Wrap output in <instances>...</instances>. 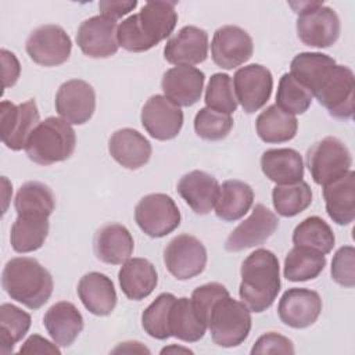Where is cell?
Wrapping results in <instances>:
<instances>
[{
    "instance_id": "5b68a950",
    "label": "cell",
    "mask_w": 355,
    "mask_h": 355,
    "mask_svg": "<svg viewBox=\"0 0 355 355\" xmlns=\"http://www.w3.org/2000/svg\"><path fill=\"white\" fill-rule=\"evenodd\" d=\"M251 311L244 302L229 295L218 300L208 315L212 341L223 348L240 345L251 330Z\"/></svg>"
},
{
    "instance_id": "7dc6e473",
    "label": "cell",
    "mask_w": 355,
    "mask_h": 355,
    "mask_svg": "<svg viewBox=\"0 0 355 355\" xmlns=\"http://www.w3.org/2000/svg\"><path fill=\"white\" fill-rule=\"evenodd\" d=\"M0 58H1V72H3V89H8L14 86L19 78L21 73V65L18 58L15 57L14 53L1 49L0 51Z\"/></svg>"
},
{
    "instance_id": "9a60e30c",
    "label": "cell",
    "mask_w": 355,
    "mask_h": 355,
    "mask_svg": "<svg viewBox=\"0 0 355 355\" xmlns=\"http://www.w3.org/2000/svg\"><path fill=\"white\" fill-rule=\"evenodd\" d=\"M279 227L277 216L263 204H257L251 215L226 239L225 248L230 252L263 244Z\"/></svg>"
},
{
    "instance_id": "2e32d148",
    "label": "cell",
    "mask_w": 355,
    "mask_h": 355,
    "mask_svg": "<svg viewBox=\"0 0 355 355\" xmlns=\"http://www.w3.org/2000/svg\"><path fill=\"white\" fill-rule=\"evenodd\" d=\"M141 125L155 140L175 139L183 126V111L162 94L151 96L141 108Z\"/></svg>"
},
{
    "instance_id": "e0dca14e",
    "label": "cell",
    "mask_w": 355,
    "mask_h": 355,
    "mask_svg": "<svg viewBox=\"0 0 355 355\" xmlns=\"http://www.w3.org/2000/svg\"><path fill=\"white\" fill-rule=\"evenodd\" d=\"M298 39L311 47H330L340 36V18L337 12L327 7L320 6L312 11L298 15L297 18Z\"/></svg>"
},
{
    "instance_id": "ee69618b",
    "label": "cell",
    "mask_w": 355,
    "mask_h": 355,
    "mask_svg": "<svg viewBox=\"0 0 355 355\" xmlns=\"http://www.w3.org/2000/svg\"><path fill=\"white\" fill-rule=\"evenodd\" d=\"M331 279L344 287L355 286V250L352 245L340 247L331 261Z\"/></svg>"
},
{
    "instance_id": "f5cc1de1",
    "label": "cell",
    "mask_w": 355,
    "mask_h": 355,
    "mask_svg": "<svg viewBox=\"0 0 355 355\" xmlns=\"http://www.w3.org/2000/svg\"><path fill=\"white\" fill-rule=\"evenodd\" d=\"M168 352H186V354H193V351H191V349H189V348H183V347H176V345L165 347L164 349H161V354H168Z\"/></svg>"
},
{
    "instance_id": "484cf974",
    "label": "cell",
    "mask_w": 355,
    "mask_h": 355,
    "mask_svg": "<svg viewBox=\"0 0 355 355\" xmlns=\"http://www.w3.org/2000/svg\"><path fill=\"white\" fill-rule=\"evenodd\" d=\"M326 212L337 225L345 226L355 219V172L348 171L341 178L323 186Z\"/></svg>"
},
{
    "instance_id": "30bf717a",
    "label": "cell",
    "mask_w": 355,
    "mask_h": 355,
    "mask_svg": "<svg viewBox=\"0 0 355 355\" xmlns=\"http://www.w3.org/2000/svg\"><path fill=\"white\" fill-rule=\"evenodd\" d=\"M25 49L33 62L43 67H57L69 58L72 42L60 25L47 24L29 35Z\"/></svg>"
},
{
    "instance_id": "ba28073f",
    "label": "cell",
    "mask_w": 355,
    "mask_h": 355,
    "mask_svg": "<svg viewBox=\"0 0 355 355\" xmlns=\"http://www.w3.org/2000/svg\"><path fill=\"white\" fill-rule=\"evenodd\" d=\"M180 211L172 197L164 193L144 196L135 208L137 226L150 237L159 239L180 225Z\"/></svg>"
},
{
    "instance_id": "4fadbf2b",
    "label": "cell",
    "mask_w": 355,
    "mask_h": 355,
    "mask_svg": "<svg viewBox=\"0 0 355 355\" xmlns=\"http://www.w3.org/2000/svg\"><path fill=\"white\" fill-rule=\"evenodd\" d=\"M254 53V43L247 31L236 25L218 28L211 42L212 61L223 68L233 69L247 62Z\"/></svg>"
},
{
    "instance_id": "6da1fadb",
    "label": "cell",
    "mask_w": 355,
    "mask_h": 355,
    "mask_svg": "<svg viewBox=\"0 0 355 355\" xmlns=\"http://www.w3.org/2000/svg\"><path fill=\"white\" fill-rule=\"evenodd\" d=\"M175 1H147L137 14L118 25V44L132 53L153 49L173 32L178 24Z\"/></svg>"
},
{
    "instance_id": "d4e9b609",
    "label": "cell",
    "mask_w": 355,
    "mask_h": 355,
    "mask_svg": "<svg viewBox=\"0 0 355 355\" xmlns=\"http://www.w3.org/2000/svg\"><path fill=\"white\" fill-rule=\"evenodd\" d=\"M43 324L58 347H69L83 330V316L72 302L60 301L46 311Z\"/></svg>"
},
{
    "instance_id": "d590c367",
    "label": "cell",
    "mask_w": 355,
    "mask_h": 355,
    "mask_svg": "<svg viewBox=\"0 0 355 355\" xmlns=\"http://www.w3.org/2000/svg\"><path fill=\"white\" fill-rule=\"evenodd\" d=\"M14 207L17 215L36 214L50 216L55 208L53 190L40 182H26L17 191Z\"/></svg>"
},
{
    "instance_id": "9c48e42d",
    "label": "cell",
    "mask_w": 355,
    "mask_h": 355,
    "mask_svg": "<svg viewBox=\"0 0 355 355\" xmlns=\"http://www.w3.org/2000/svg\"><path fill=\"white\" fill-rule=\"evenodd\" d=\"M164 262L169 273L178 280L198 276L207 265L204 244L191 234H179L164 250Z\"/></svg>"
},
{
    "instance_id": "7402d4cb",
    "label": "cell",
    "mask_w": 355,
    "mask_h": 355,
    "mask_svg": "<svg viewBox=\"0 0 355 355\" xmlns=\"http://www.w3.org/2000/svg\"><path fill=\"white\" fill-rule=\"evenodd\" d=\"M219 190L218 180L204 171H191L178 182V193L198 215H207L215 208Z\"/></svg>"
},
{
    "instance_id": "8992f818",
    "label": "cell",
    "mask_w": 355,
    "mask_h": 355,
    "mask_svg": "<svg viewBox=\"0 0 355 355\" xmlns=\"http://www.w3.org/2000/svg\"><path fill=\"white\" fill-rule=\"evenodd\" d=\"M306 164L313 182L324 186L351 171L352 157L340 139L327 136L308 150Z\"/></svg>"
},
{
    "instance_id": "52a82bcc",
    "label": "cell",
    "mask_w": 355,
    "mask_h": 355,
    "mask_svg": "<svg viewBox=\"0 0 355 355\" xmlns=\"http://www.w3.org/2000/svg\"><path fill=\"white\" fill-rule=\"evenodd\" d=\"M333 118L349 119L355 108V78L351 68L336 64L313 93Z\"/></svg>"
},
{
    "instance_id": "7bdbcfd3",
    "label": "cell",
    "mask_w": 355,
    "mask_h": 355,
    "mask_svg": "<svg viewBox=\"0 0 355 355\" xmlns=\"http://www.w3.org/2000/svg\"><path fill=\"white\" fill-rule=\"evenodd\" d=\"M232 128L233 118L229 114L218 112L208 107L201 108L194 116V130L204 140H222L230 133Z\"/></svg>"
},
{
    "instance_id": "816d5d0a",
    "label": "cell",
    "mask_w": 355,
    "mask_h": 355,
    "mask_svg": "<svg viewBox=\"0 0 355 355\" xmlns=\"http://www.w3.org/2000/svg\"><path fill=\"white\" fill-rule=\"evenodd\" d=\"M288 6L294 10V12L301 15V14H305L308 11H312V10L323 6V1H291V3H288Z\"/></svg>"
},
{
    "instance_id": "f6af8a7d",
    "label": "cell",
    "mask_w": 355,
    "mask_h": 355,
    "mask_svg": "<svg viewBox=\"0 0 355 355\" xmlns=\"http://www.w3.org/2000/svg\"><path fill=\"white\" fill-rule=\"evenodd\" d=\"M229 295L227 288L220 283H207L200 287H197L191 294V302L196 308V311L201 315V318L205 320L208 326V315L211 312V308L214 304L220 300L222 297Z\"/></svg>"
},
{
    "instance_id": "f907efd6",
    "label": "cell",
    "mask_w": 355,
    "mask_h": 355,
    "mask_svg": "<svg viewBox=\"0 0 355 355\" xmlns=\"http://www.w3.org/2000/svg\"><path fill=\"white\" fill-rule=\"evenodd\" d=\"M118 352H147L150 354V349L146 348L144 345H141V343L137 341H126V343H121L116 348L112 349V354H118Z\"/></svg>"
},
{
    "instance_id": "f546056e",
    "label": "cell",
    "mask_w": 355,
    "mask_h": 355,
    "mask_svg": "<svg viewBox=\"0 0 355 355\" xmlns=\"http://www.w3.org/2000/svg\"><path fill=\"white\" fill-rule=\"evenodd\" d=\"M49 227V216L36 214L18 215L10 233L12 250L19 254L39 250L47 239Z\"/></svg>"
},
{
    "instance_id": "7c38bea8",
    "label": "cell",
    "mask_w": 355,
    "mask_h": 355,
    "mask_svg": "<svg viewBox=\"0 0 355 355\" xmlns=\"http://www.w3.org/2000/svg\"><path fill=\"white\" fill-rule=\"evenodd\" d=\"M233 87L237 103L248 114L262 108L270 98L273 89V76L270 71L261 64H250L236 71Z\"/></svg>"
},
{
    "instance_id": "44dd1931",
    "label": "cell",
    "mask_w": 355,
    "mask_h": 355,
    "mask_svg": "<svg viewBox=\"0 0 355 355\" xmlns=\"http://www.w3.org/2000/svg\"><path fill=\"white\" fill-rule=\"evenodd\" d=\"M205 75L202 71L189 65L168 69L161 80L164 96L178 107L194 105L202 93Z\"/></svg>"
},
{
    "instance_id": "4dcf8cb0",
    "label": "cell",
    "mask_w": 355,
    "mask_h": 355,
    "mask_svg": "<svg viewBox=\"0 0 355 355\" xmlns=\"http://www.w3.org/2000/svg\"><path fill=\"white\" fill-rule=\"evenodd\" d=\"M254 202V190L241 180H226L222 183L215 204V214L225 222H234L243 218Z\"/></svg>"
},
{
    "instance_id": "74e56055",
    "label": "cell",
    "mask_w": 355,
    "mask_h": 355,
    "mask_svg": "<svg viewBox=\"0 0 355 355\" xmlns=\"http://www.w3.org/2000/svg\"><path fill=\"white\" fill-rule=\"evenodd\" d=\"M32 318L28 312L12 304L0 306V352L7 355L12 352L14 345L28 333Z\"/></svg>"
},
{
    "instance_id": "836d02e7",
    "label": "cell",
    "mask_w": 355,
    "mask_h": 355,
    "mask_svg": "<svg viewBox=\"0 0 355 355\" xmlns=\"http://www.w3.org/2000/svg\"><path fill=\"white\" fill-rule=\"evenodd\" d=\"M336 65L334 58L323 53H300L290 65V73L301 85H304L313 96L323 79Z\"/></svg>"
},
{
    "instance_id": "5bb4252c",
    "label": "cell",
    "mask_w": 355,
    "mask_h": 355,
    "mask_svg": "<svg viewBox=\"0 0 355 355\" xmlns=\"http://www.w3.org/2000/svg\"><path fill=\"white\" fill-rule=\"evenodd\" d=\"M55 111L73 125H83L90 121L96 110V93L92 85L82 79L64 82L55 94Z\"/></svg>"
},
{
    "instance_id": "8d00e7d4",
    "label": "cell",
    "mask_w": 355,
    "mask_h": 355,
    "mask_svg": "<svg viewBox=\"0 0 355 355\" xmlns=\"http://www.w3.org/2000/svg\"><path fill=\"white\" fill-rule=\"evenodd\" d=\"M293 243L297 247H308L322 254L331 252L336 237L331 227L319 216H308L293 232Z\"/></svg>"
},
{
    "instance_id": "3957f363",
    "label": "cell",
    "mask_w": 355,
    "mask_h": 355,
    "mask_svg": "<svg viewBox=\"0 0 355 355\" xmlns=\"http://www.w3.org/2000/svg\"><path fill=\"white\" fill-rule=\"evenodd\" d=\"M1 286L11 300L29 309H39L50 300L54 283L50 272L37 259L17 257L6 263Z\"/></svg>"
},
{
    "instance_id": "83f0119b",
    "label": "cell",
    "mask_w": 355,
    "mask_h": 355,
    "mask_svg": "<svg viewBox=\"0 0 355 355\" xmlns=\"http://www.w3.org/2000/svg\"><path fill=\"white\" fill-rule=\"evenodd\" d=\"M122 293L133 301L148 297L158 283L155 266L144 258H129L118 273Z\"/></svg>"
},
{
    "instance_id": "277c9868",
    "label": "cell",
    "mask_w": 355,
    "mask_h": 355,
    "mask_svg": "<svg viewBox=\"0 0 355 355\" xmlns=\"http://www.w3.org/2000/svg\"><path fill=\"white\" fill-rule=\"evenodd\" d=\"M76 146V135L71 123L62 118L49 116L39 122L29 135L25 151L31 161L51 165L68 159Z\"/></svg>"
},
{
    "instance_id": "c3c4849f",
    "label": "cell",
    "mask_w": 355,
    "mask_h": 355,
    "mask_svg": "<svg viewBox=\"0 0 355 355\" xmlns=\"http://www.w3.org/2000/svg\"><path fill=\"white\" fill-rule=\"evenodd\" d=\"M136 6V0H101L98 3V10L103 17L116 21L128 12L133 11Z\"/></svg>"
},
{
    "instance_id": "f1b7e54d",
    "label": "cell",
    "mask_w": 355,
    "mask_h": 355,
    "mask_svg": "<svg viewBox=\"0 0 355 355\" xmlns=\"http://www.w3.org/2000/svg\"><path fill=\"white\" fill-rule=\"evenodd\" d=\"M261 169L276 184H291L304 178V161L294 148L266 150L261 157Z\"/></svg>"
},
{
    "instance_id": "cb8c5ba5",
    "label": "cell",
    "mask_w": 355,
    "mask_h": 355,
    "mask_svg": "<svg viewBox=\"0 0 355 355\" xmlns=\"http://www.w3.org/2000/svg\"><path fill=\"white\" fill-rule=\"evenodd\" d=\"M78 295L83 306L96 316H107L116 306V291L112 280L100 272H89L78 283Z\"/></svg>"
},
{
    "instance_id": "bcb514c9",
    "label": "cell",
    "mask_w": 355,
    "mask_h": 355,
    "mask_svg": "<svg viewBox=\"0 0 355 355\" xmlns=\"http://www.w3.org/2000/svg\"><path fill=\"white\" fill-rule=\"evenodd\" d=\"M255 354H294V345L290 338L269 331L262 334L251 348V355Z\"/></svg>"
},
{
    "instance_id": "60d3db41",
    "label": "cell",
    "mask_w": 355,
    "mask_h": 355,
    "mask_svg": "<svg viewBox=\"0 0 355 355\" xmlns=\"http://www.w3.org/2000/svg\"><path fill=\"white\" fill-rule=\"evenodd\" d=\"M312 93L291 73H283L277 86L276 105L290 115H301L311 107Z\"/></svg>"
},
{
    "instance_id": "1f68e13d",
    "label": "cell",
    "mask_w": 355,
    "mask_h": 355,
    "mask_svg": "<svg viewBox=\"0 0 355 355\" xmlns=\"http://www.w3.org/2000/svg\"><path fill=\"white\" fill-rule=\"evenodd\" d=\"M207 323L201 315L196 311L193 302L187 297L176 298L169 316L171 336L184 343L200 341L205 331Z\"/></svg>"
},
{
    "instance_id": "b9f144b4",
    "label": "cell",
    "mask_w": 355,
    "mask_h": 355,
    "mask_svg": "<svg viewBox=\"0 0 355 355\" xmlns=\"http://www.w3.org/2000/svg\"><path fill=\"white\" fill-rule=\"evenodd\" d=\"M205 104L208 108L223 114H233L237 110L233 80L227 73H214L205 89Z\"/></svg>"
},
{
    "instance_id": "681fc988",
    "label": "cell",
    "mask_w": 355,
    "mask_h": 355,
    "mask_svg": "<svg viewBox=\"0 0 355 355\" xmlns=\"http://www.w3.org/2000/svg\"><path fill=\"white\" fill-rule=\"evenodd\" d=\"M18 354H54L60 355L61 351L58 345L53 341L46 340L39 334H32L21 347Z\"/></svg>"
},
{
    "instance_id": "ac0fdd59",
    "label": "cell",
    "mask_w": 355,
    "mask_h": 355,
    "mask_svg": "<svg viewBox=\"0 0 355 355\" xmlns=\"http://www.w3.org/2000/svg\"><path fill=\"white\" fill-rule=\"evenodd\" d=\"M116 22L103 15L85 19L76 33V43L82 53L92 58H108L118 51Z\"/></svg>"
},
{
    "instance_id": "d6986e66",
    "label": "cell",
    "mask_w": 355,
    "mask_h": 355,
    "mask_svg": "<svg viewBox=\"0 0 355 355\" xmlns=\"http://www.w3.org/2000/svg\"><path fill=\"white\" fill-rule=\"evenodd\" d=\"M320 312V295L309 288H288L284 291L277 305L280 320L293 329H305L313 324Z\"/></svg>"
},
{
    "instance_id": "d6a6232c",
    "label": "cell",
    "mask_w": 355,
    "mask_h": 355,
    "mask_svg": "<svg viewBox=\"0 0 355 355\" xmlns=\"http://www.w3.org/2000/svg\"><path fill=\"white\" fill-rule=\"evenodd\" d=\"M255 129L259 139L265 143H286L295 137L298 121L294 115L284 112L273 104L258 115Z\"/></svg>"
},
{
    "instance_id": "7a4b0ae2",
    "label": "cell",
    "mask_w": 355,
    "mask_h": 355,
    "mask_svg": "<svg viewBox=\"0 0 355 355\" xmlns=\"http://www.w3.org/2000/svg\"><path fill=\"white\" fill-rule=\"evenodd\" d=\"M239 294L251 312L261 313L272 306L280 291L277 257L265 248L255 250L243 262Z\"/></svg>"
},
{
    "instance_id": "e575fe53",
    "label": "cell",
    "mask_w": 355,
    "mask_h": 355,
    "mask_svg": "<svg viewBox=\"0 0 355 355\" xmlns=\"http://www.w3.org/2000/svg\"><path fill=\"white\" fill-rule=\"evenodd\" d=\"M326 266L324 254L308 248H291L284 259V277L290 282H306L316 279Z\"/></svg>"
},
{
    "instance_id": "8fae6325",
    "label": "cell",
    "mask_w": 355,
    "mask_h": 355,
    "mask_svg": "<svg viewBox=\"0 0 355 355\" xmlns=\"http://www.w3.org/2000/svg\"><path fill=\"white\" fill-rule=\"evenodd\" d=\"M1 140L7 148L19 151L25 148L26 140L39 123V111L33 98L14 104L3 100L0 104Z\"/></svg>"
},
{
    "instance_id": "603a6c76",
    "label": "cell",
    "mask_w": 355,
    "mask_h": 355,
    "mask_svg": "<svg viewBox=\"0 0 355 355\" xmlns=\"http://www.w3.org/2000/svg\"><path fill=\"white\" fill-rule=\"evenodd\" d=\"M111 157L126 169H139L151 158V143L137 130L123 128L114 132L108 140Z\"/></svg>"
},
{
    "instance_id": "4316f807",
    "label": "cell",
    "mask_w": 355,
    "mask_h": 355,
    "mask_svg": "<svg viewBox=\"0 0 355 355\" xmlns=\"http://www.w3.org/2000/svg\"><path fill=\"white\" fill-rule=\"evenodd\" d=\"M135 241L130 232L119 223H107L101 226L93 241L97 259L110 265L126 262L133 252Z\"/></svg>"
},
{
    "instance_id": "f35d334b",
    "label": "cell",
    "mask_w": 355,
    "mask_h": 355,
    "mask_svg": "<svg viewBox=\"0 0 355 355\" xmlns=\"http://www.w3.org/2000/svg\"><path fill=\"white\" fill-rule=\"evenodd\" d=\"M272 202L279 215L291 218L311 205L312 190L304 180L291 184H276L272 190Z\"/></svg>"
},
{
    "instance_id": "ffe728a7",
    "label": "cell",
    "mask_w": 355,
    "mask_h": 355,
    "mask_svg": "<svg viewBox=\"0 0 355 355\" xmlns=\"http://www.w3.org/2000/svg\"><path fill=\"white\" fill-rule=\"evenodd\" d=\"M164 57L169 64L197 65L208 57V35L204 29L193 25L183 26L164 47Z\"/></svg>"
},
{
    "instance_id": "ab89813d",
    "label": "cell",
    "mask_w": 355,
    "mask_h": 355,
    "mask_svg": "<svg viewBox=\"0 0 355 355\" xmlns=\"http://www.w3.org/2000/svg\"><path fill=\"white\" fill-rule=\"evenodd\" d=\"M176 297L171 293L159 294L141 315V326L144 331L157 340H166L171 336L169 316Z\"/></svg>"
}]
</instances>
